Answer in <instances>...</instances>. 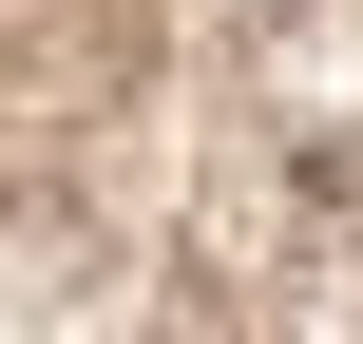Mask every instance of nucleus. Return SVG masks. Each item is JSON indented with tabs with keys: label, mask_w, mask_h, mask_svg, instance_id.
Instances as JSON below:
<instances>
[]
</instances>
